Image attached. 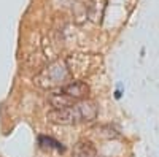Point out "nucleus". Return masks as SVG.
<instances>
[{
  "instance_id": "1",
  "label": "nucleus",
  "mask_w": 159,
  "mask_h": 157,
  "mask_svg": "<svg viewBox=\"0 0 159 157\" xmlns=\"http://www.w3.org/2000/svg\"><path fill=\"white\" fill-rule=\"evenodd\" d=\"M97 117V105L92 100L76 102L67 108L51 110L46 114V119L59 125H75L83 122H92Z\"/></svg>"
},
{
  "instance_id": "2",
  "label": "nucleus",
  "mask_w": 159,
  "mask_h": 157,
  "mask_svg": "<svg viewBox=\"0 0 159 157\" xmlns=\"http://www.w3.org/2000/svg\"><path fill=\"white\" fill-rule=\"evenodd\" d=\"M70 80H72V70L65 63V60L51 62L46 68H43L34 78L35 84L42 89H59L70 83Z\"/></svg>"
},
{
  "instance_id": "3",
  "label": "nucleus",
  "mask_w": 159,
  "mask_h": 157,
  "mask_svg": "<svg viewBox=\"0 0 159 157\" xmlns=\"http://www.w3.org/2000/svg\"><path fill=\"white\" fill-rule=\"evenodd\" d=\"M61 94H64L67 98H70L73 103L86 100L88 94H89V86L84 81H70L65 86L57 89Z\"/></svg>"
},
{
  "instance_id": "4",
  "label": "nucleus",
  "mask_w": 159,
  "mask_h": 157,
  "mask_svg": "<svg viewBox=\"0 0 159 157\" xmlns=\"http://www.w3.org/2000/svg\"><path fill=\"white\" fill-rule=\"evenodd\" d=\"M73 157H97V149L89 140H78L73 145Z\"/></svg>"
},
{
  "instance_id": "5",
  "label": "nucleus",
  "mask_w": 159,
  "mask_h": 157,
  "mask_svg": "<svg viewBox=\"0 0 159 157\" xmlns=\"http://www.w3.org/2000/svg\"><path fill=\"white\" fill-rule=\"evenodd\" d=\"M38 143H40V146H42L43 149H56V151H61V152L65 151V148L62 146V143H59L57 140L51 138V137H46V135H40L38 137Z\"/></svg>"
}]
</instances>
